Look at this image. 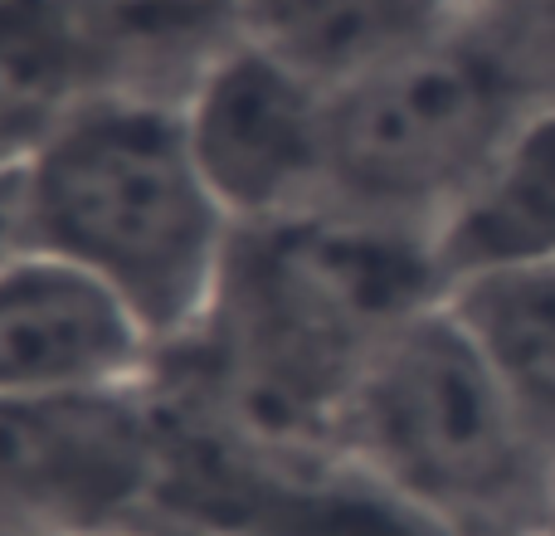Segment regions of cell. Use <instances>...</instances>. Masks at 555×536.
<instances>
[{
    "instance_id": "6da1fadb",
    "label": "cell",
    "mask_w": 555,
    "mask_h": 536,
    "mask_svg": "<svg viewBox=\"0 0 555 536\" xmlns=\"http://www.w3.org/2000/svg\"><path fill=\"white\" fill-rule=\"evenodd\" d=\"M449 297L429 230L312 205L234 225L210 312L156 352L152 381L269 439L332 444L385 342Z\"/></svg>"
},
{
    "instance_id": "7a4b0ae2",
    "label": "cell",
    "mask_w": 555,
    "mask_h": 536,
    "mask_svg": "<svg viewBox=\"0 0 555 536\" xmlns=\"http://www.w3.org/2000/svg\"><path fill=\"white\" fill-rule=\"evenodd\" d=\"M25 250L83 268L156 352L210 312L234 215L210 191L181 103L93 88L20 171Z\"/></svg>"
},
{
    "instance_id": "3957f363",
    "label": "cell",
    "mask_w": 555,
    "mask_h": 536,
    "mask_svg": "<svg viewBox=\"0 0 555 536\" xmlns=\"http://www.w3.org/2000/svg\"><path fill=\"white\" fill-rule=\"evenodd\" d=\"M332 444L453 532L551 527V444L449 297L375 352Z\"/></svg>"
},
{
    "instance_id": "277c9868",
    "label": "cell",
    "mask_w": 555,
    "mask_h": 536,
    "mask_svg": "<svg viewBox=\"0 0 555 536\" xmlns=\"http://www.w3.org/2000/svg\"><path fill=\"white\" fill-rule=\"evenodd\" d=\"M555 98L541 68L473 15L332 93V205L439 230L512 127Z\"/></svg>"
},
{
    "instance_id": "5b68a950",
    "label": "cell",
    "mask_w": 555,
    "mask_h": 536,
    "mask_svg": "<svg viewBox=\"0 0 555 536\" xmlns=\"http://www.w3.org/2000/svg\"><path fill=\"white\" fill-rule=\"evenodd\" d=\"M166 536H459L336 444L269 439L146 381Z\"/></svg>"
},
{
    "instance_id": "8992f818",
    "label": "cell",
    "mask_w": 555,
    "mask_h": 536,
    "mask_svg": "<svg viewBox=\"0 0 555 536\" xmlns=\"http://www.w3.org/2000/svg\"><path fill=\"white\" fill-rule=\"evenodd\" d=\"M0 527L166 536L156 527L146 385L78 400H0Z\"/></svg>"
},
{
    "instance_id": "52a82bcc",
    "label": "cell",
    "mask_w": 555,
    "mask_h": 536,
    "mask_svg": "<svg viewBox=\"0 0 555 536\" xmlns=\"http://www.w3.org/2000/svg\"><path fill=\"white\" fill-rule=\"evenodd\" d=\"M185 137L234 225L326 205L332 88L254 39L220 54L181 98Z\"/></svg>"
},
{
    "instance_id": "ba28073f",
    "label": "cell",
    "mask_w": 555,
    "mask_h": 536,
    "mask_svg": "<svg viewBox=\"0 0 555 536\" xmlns=\"http://www.w3.org/2000/svg\"><path fill=\"white\" fill-rule=\"evenodd\" d=\"M152 366L156 342L83 268L39 250L0 264V400L142 391Z\"/></svg>"
},
{
    "instance_id": "9c48e42d",
    "label": "cell",
    "mask_w": 555,
    "mask_h": 536,
    "mask_svg": "<svg viewBox=\"0 0 555 536\" xmlns=\"http://www.w3.org/2000/svg\"><path fill=\"white\" fill-rule=\"evenodd\" d=\"M88 84L181 103L244 39V0H59Z\"/></svg>"
},
{
    "instance_id": "30bf717a",
    "label": "cell",
    "mask_w": 555,
    "mask_h": 536,
    "mask_svg": "<svg viewBox=\"0 0 555 536\" xmlns=\"http://www.w3.org/2000/svg\"><path fill=\"white\" fill-rule=\"evenodd\" d=\"M443 278L555 264V98L537 103L434 230Z\"/></svg>"
},
{
    "instance_id": "8fae6325",
    "label": "cell",
    "mask_w": 555,
    "mask_h": 536,
    "mask_svg": "<svg viewBox=\"0 0 555 536\" xmlns=\"http://www.w3.org/2000/svg\"><path fill=\"white\" fill-rule=\"evenodd\" d=\"M453 15V0H244V39L336 93Z\"/></svg>"
},
{
    "instance_id": "7c38bea8",
    "label": "cell",
    "mask_w": 555,
    "mask_h": 536,
    "mask_svg": "<svg viewBox=\"0 0 555 536\" xmlns=\"http://www.w3.org/2000/svg\"><path fill=\"white\" fill-rule=\"evenodd\" d=\"M83 93L93 84L64 5L0 0V176L25 171Z\"/></svg>"
},
{
    "instance_id": "4fadbf2b",
    "label": "cell",
    "mask_w": 555,
    "mask_h": 536,
    "mask_svg": "<svg viewBox=\"0 0 555 536\" xmlns=\"http://www.w3.org/2000/svg\"><path fill=\"white\" fill-rule=\"evenodd\" d=\"M449 307L555 444V264L463 278L449 288Z\"/></svg>"
},
{
    "instance_id": "5bb4252c",
    "label": "cell",
    "mask_w": 555,
    "mask_h": 536,
    "mask_svg": "<svg viewBox=\"0 0 555 536\" xmlns=\"http://www.w3.org/2000/svg\"><path fill=\"white\" fill-rule=\"evenodd\" d=\"M453 5L507 35L555 88V0H453Z\"/></svg>"
},
{
    "instance_id": "9a60e30c",
    "label": "cell",
    "mask_w": 555,
    "mask_h": 536,
    "mask_svg": "<svg viewBox=\"0 0 555 536\" xmlns=\"http://www.w3.org/2000/svg\"><path fill=\"white\" fill-rule=\"evenodd\" d=\"M459 536H555V527H473Z\"/></svg>"
},
{
    "instance_id": "2e32d148",
    "label": "cell",
    "mask_w": 555,
    "mask_h": 536,
    "mask_svg": "<svg viewBox=\"0 0 555 536\" xmlns=\"http://www.w3.org/2000/svg\"><path fill=\"white\" fill-rule=\"evenodd\" d=\"M551 527H555V444H551Z\"/></svg>"
},
{
    "instance_id": "e0dca14e",
    "label": "cell",
    "mask_w": 555,
    "mask_h": 536,
    "mask_svg": "<svg viewBox=\"0 0 555 536\" xmlns=\"http://www.w3.org/2000/svg\"><path fill=\"white\" fill-rule=\"evenodd\" d=\"M0 536H54V532H29V527H0Z\"/></svg>"
}]
</instances>
